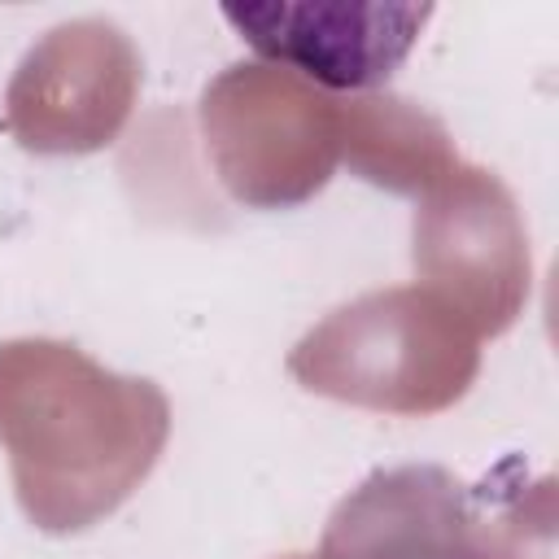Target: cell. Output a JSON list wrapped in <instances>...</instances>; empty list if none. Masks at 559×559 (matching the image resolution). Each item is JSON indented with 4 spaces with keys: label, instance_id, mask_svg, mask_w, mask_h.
Segmentation results:
<instances>
[{
    "label": "cell",
    "instance_id": "6da1fadb",
    "mask_svg": "<svg viewBox=\"0 0 559 559\" xmlns=\"http://www.w3.org/2000/svg\"><path fill=\"white\" fill-rule=\"evenodd\" d=\"M240 39L328 87H376L432 17V4H227Z\"/></svg>",
    "mask_w": 559,
    "mask_h": 559
}]
</instances>
